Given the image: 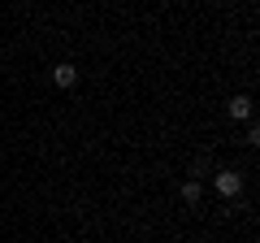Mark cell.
Masks as SVG:
<instances>
[{
  "instance_id": "obj_4",
  "label": "cell",
  "mask_w": 260,
  "mask_h": 243,
  "mask_svg": "<svg viewBox=\"0 0 260 243\" xmlns=\"http://www.w3.org/2000/svg\"><path fill=\"white\" fill-rule=\"evenodd\" d=\"M204 200V187H200V178H186L182 183V204H200Z\"/></svg>"
},
{
  "instance_id": "obj_2",
  "label": "cell",
  "mask_w": 260,
  "mask_h": 243,
  "mask_svg": "<svg viewBox=\"0 0 260 243\" xmlns=\"http://www.w3.org/2000/svg\"><path fill=\"white\" fill-rule=\"evenodd\" d=\"M52 83L61 87V92H70V87L78 83V70H74V66H56V70H52Z\"/></svg>"
},
{
  "instance_id": "obj_3",
  "label": "cell",
  "mask_w": 260,
  "mask_h": 243,
  "mask_svg": "<svg viewBox=\"0 0 260 243\" xmlns=\"http://www.w3.org/2000/svg\"><path fill=\"white\" fill-rule=\"evenodd\" d=\"M225 113H230V122H243V117H251V96H234Z\"/></svg>"
},
{
  "instance_id": "obj_1",
  "label": "cell",
  "mask_w": 260,
  "mask_h": 243,
  "mask_svg": "<svg viewBox=\"0 0 260 243\" xmlns=\"http://www.w3.org/2000/svg\"><path fill=\"white\" fill-rule=\"evenodd\" d=\"M217 191H221L225 200H234V196L243 191V178L234 174V169H217Z\"/></svg>"
}]
</instances>
